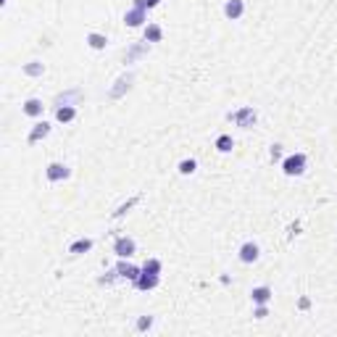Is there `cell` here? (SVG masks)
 Segmentation results:
<instances>
[{
    "mask_svg": "<svg viewBox=\"0 0 337 337\" xmlns=\"http://www.w3.org/2000/svg\"><path fill=\"white\" fill-rule=\"evenodd\" d=\"M145 21H148V11H145V8L132 6V8L124 14V24H126V27H143Z\"/></svg>",
    "mask_w": 337,
    "mask_h": 337,
    "instance_id": "5",
    "label": "cell"
},
{
    "mask_svg": "<svg viewBox=\"0 0 337 337\" xmlns=\"http://www.w3.org/2000/svg\"><path fill=\"white\" fill-rule=\"evenodd\" d=\"M55 119L61 121V124L74 121V119H77V106H58V108H55Z\"/></svg>",
    "mask_w": 337,
    "mask_h": 337,
    "instance_id": "16",
    "label": "cell"
},
{
    "mask_svg": "<svg viewBox=\"0 0 337 337\" xmlns=\"http://www.w3.org/2000/svg\"><path fill=\"white\" fill-rule=\"evenodd\" d=\"M158 3H161V0H134V6H137V8H145V11H148V8H156Z\"/></svg>",
    "mask_w": 337,
    "mask_h": 337,
    "instance_id": "27",
    "label": "cell"
},
{
    "mask_svg": "<svg viewBox=\"0 0 337 337\" xmlns=\"http://www.w3.org/2000/svg\"><path fill=\"white\" fill-rule=\"evenodd\" d=\"M227 119L235 126H240V129H250V126H255V121H258V113H255L253 106H242L237 111H229Z\"/></svg>",
    "mask_w": 337,
    "mask_h": 337,
    "instance_id": "1",
    "label": "cell"
},
{
    "mask_svg": "<svg viewBox=\"0 0 337 337\" xmlns=\"http://www.w3.org/2000/svg\"><path fill=\"white\" fill-rule=\"evenodd\" d=\"M161 269H164V263L158 258H148L145 266H143V272H150V274H161Z\"/></svg>",
    "mask_w": 337,
    "mask_h": 337,
    "instance_id": "23",
    "label": "cell"
},
{
    "mask_svg": "<svg viewBox=\"0 0 337 337\" xmlns=\"http://www.w3.org/2000/svg\"><path fill=\"white\" fill-rule=\"evenodd\" d=\"M161 37H164V29H161L158 24H148L145 27V40L148 42H161Z\"/></svg>",
    "mask_w": 337,
    "mask_h": 337,
    "instance_id": "19",
    "label": "cell"
},
{
    "mask_svg": "<svg viewBox=\"0 0 337 337\" xmlns=\"http://www.w3.org/2000/svg\"><path fill=\"white\" fill-rule=\"evenodd\" d=\"M87 45H90L92 50H106L108 37H106V34H100V32H90L87 34Z\"/></svg>",
    "mask_w": 337,
    "mask_h": 337,
    "instance_id": "18",
    "label": "cell"
},
{
    "mask_svg": "<svg viewBox=\"0 0 337 337\" xmlns=\"http://www.w3.org/2000/svg\"><path fill=\"white\" fill-rule=\"evenodd\" d=\"M134 250H137V242L132 237H119L113 242V253L119 258H129V255H134Z\"/></svg>",
    "mask_w": 337,
    "mask_h": 337,
    "instance_id": "4",
    "label": "cell"
},
{
    "mask_svg": "<svg viewBox=\"0 0 337 337\" xmlns=\"http://www.w3.org/2000/svg\"><path fill=\"white\" fill-rule=\"evenodd\" d=\"M24 74H29V77H42V74H45V66H42L40 61H29V63L24 66Z\"/></svg>",
    "mask_w": 337,
    "mask_h": 337,
    "instance_id": "22",
    "label": "cell"
},
{
    "mask_svg": "<svg viewBox=\"0 0 337 337\" xmlns=\"http://www.w3.org/2000/svg\"><path fill=\"white\" fill-rule=\"evenodd\" d=\"M116 269H119V277H121V280H129V282H134L137 277L143 274V269H137V266H132V263H124V261L116 266Z\"/></svg>",
    "mask_w": 337,
    "mask_h": 337,
    "instance_id": "15",
    "label": "cell"
},
{
    "mask_svg": "<svg viewBox=\"0 0 337 337\" xmlns=\"http://www.w3.org/2000/svg\"><path fill=\"white\" fill-rule=\"evenodd\" d=\"M306 164H308L306 153H293V156H287L282 161V171L287 174V177H300V174L306 171Z\"/></svg>",
    "mask_w": 337,
    "mask_h": 337,
    "instance_id": "2",
    "label": "cell"
},
{
    "mask_svg": "<svg viewBox=\"0 0 337 337\" xmlns=\"http://www.w3.org/2000/svg\"><path fill=\"white\" fill-rule=\"evenodd\" d=\"M137 203H140V195H134V197H129V200H126V203H121V206H119V208H116V211L111 214V219H121V216H124L126 211H129V208H132V206H137Z\"/></svg>",
    "mask_w": 337,
    "mask_h": 337,
    "instance_id": "20",
    "label": "cell"
},
{
    "mask_svg": "<svg viewBox=\"0 0 337 337\" xmlns=\"http://www.w3.org/2000/svg\"><path fill=\"white\" fill-rule=\"evenodd\" d=\"M153 327V316H140L137 319V332H148Z\"/></svg>",
    "mask_w": 337,
    "mask_h": 337,
    "instance_id": "26",
    "label": "cell"
},
{
    "mask_svg": "<svg viewBox=\"0 0 337 337\" xmlns=\"http://www.w3.org/2000/svg\"><path fill=\"white\" fill-rule=\"evenodd\" d=\"M45 174H48V182H63V179H69V166L66 164H50L48 169H45Z\"/></svg>",
    "mask_w": 337,
    "mask_h": 337,
    "instance_id": "10",
    "label": "cell"
},
{
    "mask_svg": "<svg viewBox=\"0 0 337 337\" xmlns=\"http://www.w3.org/2000/svg\"><path fill=\"white\" fill-rule=\"evenodd\" d=\"M48 134H50V124L48 121H37V124H34V129L29 132V137H27V143L34 145V143H40L42 137H48Z\"/></svg>",
    "mask_w": 337,
    "mask_h": 337,
    "instance_id": "11",
    "label": "cell"
},
{
    "mask_svg": "<svg viewBox=\"0 0 337 337\" xmlns=\"http://www.w3.org/2000/svg\"><path fill=\"white\" fill-rule=\"evenodd\" d=\"M148 50H150V42L148 40H143V42H134L129 50L124 53V63H134L137 58H143V55H148Z\"/></svg>",
    "mask_w": 337,
    "mask_h": 337,
    "instance_id": "6",
    "label": "cell"
},
{
    "mask_svg": "<svg viewBox=\"0 0 337 337\" xmlns=\"http://www.w3.org/2000/svg\"><path fill=\"white\" fill-rule=\"evenodd\" d=\"M242 14H245V0H227L224 3V16L227 19L237 21Z\"/></svg>",
    "mask_w": 337,
    "mask_h": 337,
    "instance_id": "9",
    "label": "cell"
},
{
    "mask_svg": "<svg viewBox=\"0 0 337 337\" xmlns=\"http://www.w3.org/2000/svg\"><path fill=\"white\" fill-rule=\"evenodd\" d=\"M158 280H161L158 274L143 272V274H140V277H137V280H134V287H137V290H153V287H158Z\"/></svg>",
    "mask_w": 337,
    "mask_h": 337,
    "instance_id": "12",
    "label": "cell"
},
{
    "mask_svg": "<svg viewBox=\"0 0 337 337\" xmlns=\"http://www.w3.org/2000/svg\"><path fill=\"white\" fill-rule=\"evenodd\" d=\"M197 169V161L195 158H184V161H179V174H192Z\"/></svg>",
    "mask_w": 337,
    "mask_h": 337,
    "instance_id": "24",
    "label": "cell"
},
{
    "mask_svg": "<svg viewBox=\"0 0 337 337\" xmlns=\"http://www.w3.org/2000/svg\"><path fill=\"white\" fill-rule=\"evenodd\" d=\"M82 100V90L74 87V90H66L61 95H55V108L58 106H77V103Z\"/></svg>",
    "mask_w": 337,
    "mask_h": 337,
    "instance_id": "8",
    "label": "cell"
},
{
    "mask_svg": "<svg viewBox=\"0 0 337 337\" xmlns=\"http://www.w3.org/2000/svg\"><path fill=\"white\" fill-rule=\"evenodd\" d=\"M92 245H95V242H92L90 237H79V240H74L72 245H69V253H72V255H82V253L92 250Z\"/></svg>",
    "mask_w": 337,
    "mask_h": 337,
    "instance_id": "14",
    "label": "cell"
},
{
    "mask_svg": "<svg viewBox=\"0 0 337 337\" xmlns=\"http://www.w3.org/2000/svg\"><path fill=\"white\" fill-rule=\"evenodd\" d=\"M258 255H261V248L255 245V242H242L240 245V261L242 263H253V261H258Z\"/></svg>",
    "mask_w": 337,
    "mask_h": 337,
    "instance_id": "7",
    "label": "cell"
},
{
    "mask_svg": "<svg viewBox=\"0 0 337 337\" xmlns=\"http://www.w3.org/2000/svg\"><path fill=\"white\" fill-rule=\"evenodd\" d=\"M132 82H134V74L132 72H126V74H121L119 79H116V85L108 90V98L111 100H119L124 92H129V87H132Z\"/></svg>",
    "mask_w": 337,
    "mask_h": 337,
    "instance_id": "3",
    "label": "cell"
},
{
    "mask_svg": "<svg viewBox=\"0 0 337 337\" xmlns=\"http://www.w3.org/2000/svg\"><path fill=\"white\" fill-rule=\"evenodd\" d=\"M266 316H269V308H266V303H261L255 308V319H266Z\"/></svg>",
    "mask_w": 337,
    "mask_h": 337,
    "instance_id": "28",
    "label": "cell"
},
{
    "mask_svg": "<svg viewBox=\"0 0 337 337\" xmlns=\"http://www.w3.org/2000/svg\"><path fill=\"white\" fill-rule=\"evenodd\" d=\"M282 158V145H272V161H280Z\"/></svg>",
    "mask_w": 337,
    "mask_h": 337,
    "instance_id": "29",
    "label": "cell"
},
{
    "mask_svg": "<svg viewBox=\"0 0 337 337\" xmlns=\"http://www.w3.org/2000/svg\"><path fill=\"white\" fill-rule=\"evenodd\" d=\"M272 287H266V285H261V287H253L250 290V300H253V303L255 306H261V303H269V300H272Z\"/></svg>",
    "mask_w": 337,
    "mask_h": 337,
    "instance_id": "13",
    "label": "cell"
},
{
    "mask_svg": "<svg viewBox=\"0 0 337 337\" xmlns=\"http://www.w3.org/2000/svg\"><path fill=\"white\" fill-rule=\"evenodd\" d=\"M232 148H235V140H232L229 134H219L216 137V150H219V153H229Z\"/></svg>",
    "mask_w": 337,
    "mask_h": 337,
    "instance_id": "21",
    "label": "cell"
},
{
    "mask_svg": "<svg viewBox=\"0 0 337 337\" xmlns=\"http://www.w3.org/2000/svg\"><path fill=\"white\" fill-rule=\"evenodd\" d=\"M116 280H121V277H119V269H111V272H106V277H100V285H113Z\"/></svg>",
    "mask_w": 337,
    "mask_h": 337,
    "instance_id": "25",
    "label": "cell"
},
{
    "mask_svg": "<svg viewBox=\"0 0 337 337\" xmlns=\"http://www.w3.org/2000/svg\"><path fill=\"white\" fill-rule=\"evenodd\" d=\"M42 100L40 98H29L27 103H24V108H21V111H24L27 116H32V119H37V116H42Z\"/></svg>",
    "mask_w": 337,
    "mask_h": 337,
    "instance_id": "17",
    "label": "cell"
}]
</instances>
